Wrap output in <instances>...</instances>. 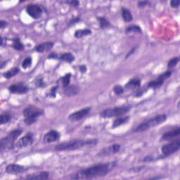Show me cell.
<instances>
[{
    "mask_svg": "<svg viewBox=\"0 0 180 180\" xmlns=\"http://www.w3.org/2000/svg\"><path fill=\"white\" fill-rule=\"evenodd\" d=\"M97 139H74L68 141L62 142L55 146L58 151H70L82 149L85 147H93L97 144Z\"/></svg>",
    "mask_w": 180,
    "mask_h": 180,
    "instance_id": "7a4b0ae2",
    "label": "cell"
},
{
    "mask_svg": "<svg viewBox=\"0 0 180 180\" xmlns=\"http://www.w3.org/2000/svg\"><path fill=\"white\" fill-rule=\"evenodd\" d=\"M35 85L37 87H45L46 86V83L44 82V80H43L42 78H40V79H37L35 82Z\"/></svg>",
    "mask_w": 180,
    "mask_h": 180,
    "instance_id": "e575fe53",
    "label": "cell"
},
{
    "mask_svg": "<svg viewBox=\"0 0 180 180\" xmlns=\"http://www.w3.org/2000/svg\"><path fill=\"white\" fill-rule=\"evenodd\" d=\"M180 135V128L177 127L173 130H171V131L167 132L166 133H165L162 135L161 140V141H167V140H171L175 137H177Z\"/></svg>",
    "mask_w": 180,
    "mask_h": 180,
    "instance_id": "d6986e66",
    "label": "cell"
},
{
    "mask_svg": "<svg viewBox=\"0 0 180 180\" xmlns=\"http://www.w3.org/2000/svg\"><path fill=\"white\" fill-rule=\"evenodd\" d=\"M23 114L25 118L24 123L26 125H31L35 123L38 118L44 114V111L37 106H28L23 110Z\"/></svg>",
    "mask_w": 180,
    "mask_h": 180,
    "instance_id": "277c9868",
    "label": "cell"
},
{
    "mask_svg": "<svg viewBox=\"0 0 180 180\" xmlns=\"http://www.w3.org/2000/svg\"><path fill=\"white\" fill-rule=\"evenodd\" d=\"M48 58L51 59H59V56H58V54L56 53H51L49 55Z\"/></svg>",
    "mask_w": 180,
    "mask_h": 180,
    "instance_id": "ee69618b",
    "label": "cell"
},
{
    "mask_svg": "<svg viewBox=\"0 0 180 180\" xmlns=\"http://www.w3.org/2000/svg\"><path fill=\"white\" fill-rule=\"evenodd\" d=\"M71 74L67 73L63 76L61 80V84L63 88H66V87L70 85V82H71Z\"/></svg>",
    "mask_w": 180,
    "mask_h": 180,
    "instance_id": "f1b7e54d",
    "label": "cell"
},
{
    "mask_svg": "<svg viewBox=\"0 0 180 180\" xmlns=\"http://www.w3.org/2000/svg\"><path fill=\"white\" fill-rule=\"evenodd\" d=\"M7 26H8V23L7 21H3V20L0 21V28L1 29H4L6 28V27H7Z\"/></svg>",
    "mask_w": 180,
    "mask_h": 180,
    "instance_id": "b9f144b4",
    "label": "cell"
},
{
    "mask_svg": "<svg viewBox=\"0 0 180 180\" xmlns=\"http://www.w3.org/2000/svg\"><path fill=\"white\" fill-rule=\"evenodd\" d=\"M132 107L130 106H115L114 108L107 109L103 110V111L100 113V117L102 118H110L113 117H120V116L124 115L127 114Z\"/></svg>",
    "mask_w": 180,
    "mask_h": 180,
    "instance_id": "8992f818",
    "label": "cell"
},
{
    "mask_svg": "<svg viewBox=\"0 0 180 180\" xmlns=\"http://www.w3.org/2000/svg\"><path fill=\"white\" fill-rule=\"evenodd\" d=\"M130 117L129 116H123V117H118L115 120L113 121V124H112V128L115 129L117 128V127L123 125V124H125L126 123H128V121L130 120Z\"/></svg>",
    "mask_w": 180,
    "mask_h": 180,
    "instance_id": "44dd1931",
    "label": "cell"
},
{
    "mask_svg": "<svg viewBox=\"0 0 180 180\" xmlns=\"http://www.w3.org/2000/svg\"><path fill=\"white\" fill-rule=\"evenodd\" d=\"M80 21V17H75V18L72 19L71 21H69L68 23V26H72L75 24H76V23H79Z\"/></svg>",
    "mask_w": 180,
    "mask_h": 180,
    "instance_id": "d590c367",
    "label": "cell"
},
{
    "mask_svg": "<svg viewBox=\"0 0 180 180\" xmlns=\"http://www.w3.org/2000/svg\"><path fill=\"white\" fill-rule=\"evenodd\" d=\"M8 90L12 94H24L29 92V87L24 83L19 82L10 85L8 87Z\"/></svg>",
    "mask_w": 180,
    "mask_h": 180,
    "instance_id": "4fadbf2b",
    "label": "cell"
},
{
    "mask_svg": "<svg viewBox=\"0 0 180 180\" xmlns=\"http://www.w3.org/2000/svg\"><path fill=\"white\" fill-rule=\"evenodd\" d=\"M60 133L56 131V130H50L47 133L44 135V137H43V141L46 144H50L53 143L59 140L60 139Z\"/></svg>",
    "mask_w": 180,
    "mask_h": 180,
    "instance_id": "9a60e30c",
    "label": "cell"
},
{
    "mask_svg": "<svg viewBox=\"0 0 180 180\" xmlns=\"http://www.w3.org/2000/svg\"><path fill=\"white\" fill-rule=\"evenodd\" d=\"M167 120V115L166 114H160L156 115L154 117L149 119L148 120H146L139 124V125L136 127L134 130V132L140 133L146 131L152 127L158 126L161 123H164Z\"/></svg>",
    "mask_w": 180,
    "mask_h": 180,
    "instance_id": "3957f363",
    "label": "cell"
},
{
    "mask_svg": "<svg viewBox=\"0 0 180 180\" xmlns=\"http://www.w3.org/2000/svg\"><path fill=\"white\" fill-rule=\"evenodd\" d=\"M25 179L32 180H46L49 179V172L46 171H42V172L30 174L25 177Z\"/></svg>",
    "mask_w": 180,
    "mask_h": 180,
    "instance_id": "2e32d148",
    "label": "cell"
},
{
    "mask_svg": "<svg viewBox=\"0 0 180 180\" xmlns=\"http://www.w3.org/2000/svg\"><path fill=\"white\" fill-rule=\"evenodd\" d=\"M117 166V162L113 161L92 165L78 171L71 176L72 179H91L102 177L108 175Z\"/></svg>",
    "mask_w": 180,
    "mask_h": 180,
    "instance_id": "6da1fadb",
    "label": "cell"
},
{
    "mask_svg": "<svg viewBox=\"0 0 180 180\" xmlns=\"http://www.w3.org/2000/svg\"><path fill=\"white\" fill-rule=\"evenodd\" d=\"M54 42H46L42 44L38 45L35 47V51L39 53H45L51 51L54 47Z\"/></svg>",
    "mask_w": 180,
    "mask_h": 180,
    "instance_id": "ac0fdd59",
    "label": "cell"
},
{
    "mask_svg": "<svg viewBox=\"0 0 180 180\" xmlns=\"http://www.w3.org/2000/svg\"><path fill=\"white\" fill-rule=\"evenodd\" d=\"M121 149V145L118 144H115L109 146L107 147L103 148L101 149L99 152L98 153L97 156L98 157H106V156H112L116 154Z\"/></svg>",
    "mask_w": 180,
    "mask_h": 180,
    "instance_id": "30bf717a",
    "label": "cell"
},
{
    "mask_svg": "<svg viewBox=\"0 0 180 180\" xmlns=\"http://www.w3.org/2000/svg\"><path fill=\"white\" fill-rule=\"evenodd\" d=\"M141 29L138 25H131L127 28L125 30L126 33H141Z\"/></svg>",
    "mask_w": 180,
    "mask_h": 180,
    "instance_id": "f546056e",
    "label": "cell"
},
{
    "mask_svg": "<svg viewBox=\"0 0 180 180\" xmlns=\"http://www.w3.org/2000/svg\"><path fill=\"white\" fill-rule=\"evenodd\" d=\"M92 108L90 106H87L86 108H84L79 110V111H77L74 113L70 114L68 116V120L72 122H77L80 121L81 120H82L83 118H85L89 115V113L91 111Z\"/></svg>",
    "mask_w": 180,
    "mask_h": 180,
    "instance_id": "9c48e42d",
    "label": "cell"
},
{
    "mask_svg": "<svg viewBox=\"0 0 180 180\" xmlns=\"http://www.w3.org/2000/svg\"><path fill=\"white\" fill-rule=\"evenodd\" d=\"M27 167L19 164H10L8 165L5 168L6 172L11 175H19V174L24 173L27 171Z\"/></svg>",
    "mask_w": 180,
    "mask_h": 180,
    "instance_id": "5bb4252c",
    "label": "cell"
},
{
    "mask_svg": "<svg viewBox=\"0 0 180 180\" xmlns=\"http://www.w3.org/2000/svg\"><path fill=\"white\" fill-rule=\"evenodd\" d=\"M136 48H137V46H136V47L135 46V47H133V48L131 49V50H130V51L128 52V53L127 54L126 57H125L126 59H128V58H129L130 56H131L132 55L135 53V51H136Z\"/></svg>",
    "mask_w": 180,
    "mask_h": 180,
    "instance_id": "60d3db41",
    "label": "cell"
},
{
    "mask_svg": "<svg viewBox=\"0 0 180 180\" xmlns=\"http://www.w3.org/2000/svg\"><path fill=\"white\" fill-rule=\"evenodd\" d=\"M34 143V136L33 133H27L24 136L19 139L16 143V146L19 149H23L31 146Z\"/></svg>",
    "mask_w": 180,
    "mask_h": 180,
    "instance_id": "7c38bea8",
    "label": "cell"
},
{
    "mask_svg": "<svg viewBox=\"0 0 180 180\" xmlns=\"http://www.w3.org/2000/svg\"><path fill=\"white\" fill-rule=\"evenodd\" d=\"M65 3L72 6V7H77L80 5V2L76 1V0H73V1H72H72H66V2H65Z\"/></svg>",
    "mask_w": 180,
    "mask_h": 180,
    "instance_id": "8d00e7d4",
    "label": "cell"
},
{
    "mask_svg": "<svg viewBox=\"0 0 180 180\" xmlns=\"http://www.w3.org/2000/svg\"><path fill=\"white\" fill-rule=\"evenodd\" d=\"M149 4H150V2L148 1H139L137 3V6L139 8H143Z\"/></svg>",
    "mask_w": 180,
    "mask_h": 180,
    "instance_id": "f35d334b",
    "label": "cell"
},
{
    "mask_svg": "<svg viewBox=\"0 0 180 180\" xmlns=\"http://www.w3.org/2000/svg\"><path fill=\"white\" fill-rule=\"evenodd\" d=\"M6 64H7V63H6V61H2L1 63V68L3 69L4 68V66H6Z\"/></svg>",
    "mask_w": 180,
    "mask_h": 180,
    "instance_id": "bcb514c9",
    "label": "cell"
},
{
    "mask_svg": "<svg viewBox=\"0 0 180 180\" xmlns=\"http://www.w3.org/2000/svg\"><path fill=\"white\" fill-rule=\"evenodd\" d=\"M80 92V87L77 85H72L66 87V88H63V93L68 97H75V96L77 95Z\"/></svg>",
    "mask_w": 180,
    "mask_h": 180,
    "instance_id": "e0dca14e",
    "label": "cell"
},
{
    "mask_svg": "<svg viewBox=\"0 0 180 180\" xmlns=\"http://www.w3.org/2000/svg\"><path fill=\"white\" fill-rule=\"evenodd\" d=\"M13 48L16 51H21L24 49V45L21 42V40L18 37H15L13 40Z\"/></svg>",
    "mask_w": 180,
    "mask_h": 180,
    "instance_id": "4316f807",
    "label": "cell"
},
{
    "mask_svg": "<svg viewBox=\"0 0 180 180\" xmlns=\"http://www.w3.org/2000/svg\"><path fill=\"white\" fill-rule=\"evenodd\" d=\"M22 133L23 130L21 129H15L8 133L7 136L2 138L0 141V150H1V151L2 152L6 150L12 149L16 141L21 135Z\"/></svg>",
    "mask_w": 180,
    "mask_h": 180,
    "instance_id": "5b68a950",
    "label": "cell"
},
{
    "mask_svg": "<svg viewBox=\"0 0 180 180\" xmlns=\"http://www.w3.org/2000/svg\"><path fill=\"white\" fill-rule=\"evenodd\" d=\"M59 59L63 61H66L67 63H72L75 60V56L71 53H64L59 56Z\"/></svg>",
    "mask_w": 180,
    "mask_h": 180,
    "instance_id": "83f0119b",
    "label": "cell"
},
{
    "mask_svg": "<svg viewBox=\"0 0 180 180\" xmlns=\"http://www.w3.org/2000/svg\"><path fill=\"white\" fill-rule=\"evenodd\" d=\"M32 63H33V59L30 56L26 57L25 59L23 60V61L22 62V68L23 69H28L31 66Z\"/></svg>",
    "mask_w": 180,
    "mask_h": 180,
    "instance_id": "4dcf8cb0",
    "label": "cell"
},
{
    "mask_svg": "<svg viewBox=\"0 0 180 180\" xmlns=\"http://www.w3.org/2000/svg\"><path fill=\"white\" fill-rule=\"evenodd\" d=\"M172 71H167L165 72H162L159 76L156 78V80L151 81L148 84V87L152 88V89H158L162 85V84L165 82V81L166 80L167 78H169L171 75H172Z\"/></svg>",
    "mask_w": 180,
    "mask_h": 180,
    "instance_id": "ba28073f",
    "label": "cell"
},
{
    "mask_svg": "<svg viewBox=\"0 0 180 180\" xmlns=\"http://www.w3.org/2000/svg\"><path fill=\"white\" fill-rule=\"evenodd\" d=\"M26 13L30 16L32 19H39L42 17L43 10L42 7L38 4H29L26 7Z\"/></svg>",
    "mask_w": 180,
    "mask_h": 180,
    "instance_id": "8fae6325",
    "label": "cell"
},
{
    "mask_svg": "<svg viewBox=\"0 0 180 180\" xmlns=\"http://www.w3.org/2000/svg\"><path fill=\"white\" fill-rule=\"evenodd\" d=\"M20 72V69L19 67H13L10 70H8V71L5 72L4 73V77L7 79H10V78L16 76L17 74H19Z\"/></svg>",
    "mask_w": 180,
    "mask_h": 180,
    "instance_id": "d4e9b609",
    "label": "cell"
},
{
    "mask_svg": "<svg viewBox=\"0 0 180 180\" xmlns=\"http://www.w3.org/2000/svg\"><path fill=\"white\" fill-rule=\"evenodd\" d=\"M180 148V140L177 139L175 141L170 142L162 146L161 148V152L164 157H167L178 151Z\"/></svg>",
    "mask_w": 180,
    "mask_h": 180,
    "instance_id": "52a82bcc",
    "label": "cell"
},
{
    "mask_svg": "<svg viewBox=\"0 0 180 180\" xmlns=\"http://www.w3.org/2000/svg\"><path fill=\"white\" fill-rule=\"evenodd\" d=\"M7 44V39H5L4 37H1V46H4Z\"/></svg>",
    "mask_w": 180,
    "mask_h": 180,
    "instance_id": "f6af8a7d",
    "label": "cell"
},
{
    "mask_svg": "<svg viewBox=\"0 0 180 180\" xmlns=\"http://www.w3.org/2000/svg\"><path fill=\"white\" fill-rule=\"evenodd\" d=\"M97 20L98 21V24H99V26L101 29L109 28V27H111V23H110L109 20L106 18H105L104 16L98 17Z\"/></svg>",
    "mask_w": 180,
    "mask_h": 180,
    "instance_id": "603a6c76",
    "label": "cell"
},
{
    "mask_svg": "<svg viewBox=\"0 0 180 180\" xmlns=\"http://www.w3.org/2000/svg\"><path fill=\"white\" fill-rule=\"evenodd\" d=\"M179 4H180V1L179 0H172L170 2V6L172 8H178L179 7Z\"/></svg>",
    "mask_w": 180,
    "mask_h": 180,
    "instance_id": "74e56055",
    "label": "cell"
},
{
    "mask_svg": "<svg viewBox=\"0 0 180 180\" xmlns=\"http://www.w3.org/2000/svg\"><path fill=\"white\" fill-rule=\"evenodd\" d=\"M92 34V31L89 29H81V30H77L75 32V37L77 39L82 38L83 37Z\"/></svg>",
    "mask_w": 180,
    "mask_h": 180,
    "instance_id": "cb8c5ba5",
    "label": "cell"
},
{
    "mask_svg": "<svg viewBox=\"0 0 180 180\" xmlns=\"http://www.w3.org/2000/svg\"><path fill=\"white\" fill-rule=\"evenodd\" d=\"M142 167H139V171H140V170H142V169H141V168H142ZM136 169H137V168H136V170H134V169H131V170H130V171H133V172H135V171H136V170H136Z\"/></svg>",
    "mask_w": 180,
    "mask_h": 180,
    "instance_id": "7dc6e473",
    "label": "cell"
},
{
    "mask_svg": "<svg viewBox=\"0 0 180 180\" xmlns=\"http://www.w3.org/2000/svg\"><path fill=\"white\" fill-rule=\"evenodd\" d=\"M122 17H123V19L124 21L127 23L131 22L133 20V16L129 9H127L126 8H122Z\"/></svg>",
    "mask_w": 180,
    "mask_h": 180,
    "instance_id": "7402d4cb",
    "label": "cell"
},
{
    "mask_svg": "<svg viewBox=\"0 0 180 180\" xmlns=\"http://www.w3.org/2000/svg\"><path fill=\"white\" fill-rule=\"evenodd\" d=\"M11 118H12V115L10 113H2L1 115H0V124L3 125V124L8 123L11 120Z\"/></svg>",
    "mask_w": 180,
    "mask_h": 180,
    "instance_id": "484cf974",
    "label": "cell"
},
{
    "mask_svg": "<svg viewBox=\"0 0 180 180\" xmlns=\"http://www.w3.org/2000/svg\"><path fill=\"white\" fill-rule=\"evenodd\" d=\"M113 92L116 95H120L124 92V88L121 85H117L113 87Z\"/></svg>",
    "mask_w": 180,
    "mask_h": 180,
    "instance_id": "836d02e7",
    "label": "cell"
},
{
    "mask_svg": "<svg viewBox=\"0 0 180 180\" xmlns=\"http://www.w3.org/2000/svg\"><path fill=\"white\" fill-rule=\"evenodd\" d=\"M59 87L58 86H54L50 90H49V92L47 93V97H50V98H55L56 96V93H57V90Z\"/></svg>",
    "mask_w": 180,
    "mask_h": 180,
    "instance_id": "d6a6232c",
    "label": "cell"
},
{
    "mask_svg": "<svg viewBox=\"0 0 180 180\" xmlns=\"http://www.w3.org/2000/svg\"><path fill=\"white\" fill-rule=\"evenodd\" d=\"M179 61V57H174L172 59H171L167 63V68H173L175 66L178 64V63Z\"/></svg>",
    "mask_w": 180,
    "mask_h": 180,
    "instance_id": "1f68e13d",
    "label": "cell"
},
{
    "mask_svg": "<svg viewBox=\"0 0 180 180\" xmlns=\"http://www.w3.org/2000/svg\"><path fill=\"white\" fill-rule=\"evenodd\" d=\"M156 160H158V158H156L153 156H146V157L144 158L143 159V162H151V161H154Z\"/></svg>",
    "mask_w": 180,
    "mask_h": 180,
    "instance_id": "ab89813d",
    "label": "cell"
},
{
    "mask_svg": "<svg viewBox=\"0 0 180 180\" xmlns=\"http://www.w3.org/2000/svg\"><path fill=\"white\" fill-rule=\"evenodd\" d=\"M79 70L82 73H85L87 72V66L85 65H82L79 67Z\"/></svg>",
    "mask_w": 180,
    "mask_h": 180,
    "instance_id": "7bdbcfd3",
    "label": "cell"
},
{
    "mask_svg": "<svg viewBox=\"0 0 180 180\" xmlns=\"http://www.w3.org/2000/svg\"><path fill=\"white\" fill-rule=\"evenodd\" d=\"M141 80L140 78L135 77L132 78V79L130 80L128 82L126 83L124 87L127 89H138L141 87Z\"/></svg>",
    "mask_w": 180,
    "mask_h": 180,
    "instance_id": "ffe728a7",
    "label": "cell"
}]
</instances>
